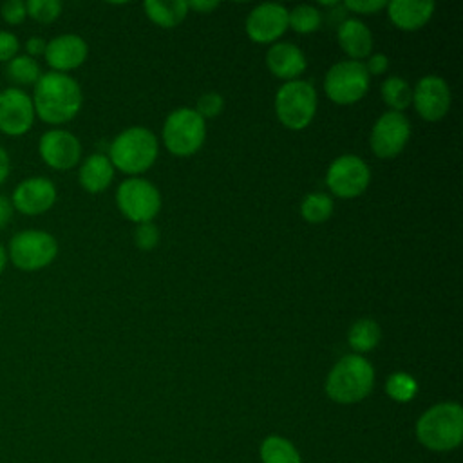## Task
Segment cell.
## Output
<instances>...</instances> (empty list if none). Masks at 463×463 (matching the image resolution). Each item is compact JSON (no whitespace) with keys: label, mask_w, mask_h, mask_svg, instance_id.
<instances>
[{"label":"cell","mask_w":463,"mask_h":463,"mask_svg":"<svg viewBox=\"0 0 463 463\" xmlns=\"http://www.w3.org/2000/svg\"><path fill=\"white\" fill-rule=\"evenodd\" d=\"M34 114L51 125L71 121L81 109V89L74 78L63 72H45L34 83Z\"/></svg>","instance_id":"obj_1"},{"label":"cell","mask_w":463,"mask_h":463,"mask_svg":"<svg viewBox=\"0 0 463 463\" xmlns=\"http://www.w3.org/2000/svg\"><path fill=\"white\" fill-rule=\"evenodd\" d=\"M373 383V365L360 354H347L331 369L326 382V392L338 403H356L371 392Z\"/></svg>","instance_id":"obj_2"},{"label":"cell","mask_w":463,"mask_h":463,"mask_svg":"<svg viewBox=\"0 0 463 463\" xmlns=\"http://www.w3.org/2000/svg\"><path fill=\"white\" fill-rule=\"evenodd\" d=\"M418 439L432 450H450L463 438V411L454 402L430 407L416 423Z\"/></svg>","instance_id":"obj_3"},{"label":"cell","mask_w":463,"mask_h":463,"mask_svg":"<svg viewBox=\"0 0 463 463\" xmlns=\"http://www.w3.org/2000/svg\"><path fill=\"white\" fill-rule=\"evenodd\" d=\"M109 161L125 174H141L148 170L157 157V139L143 127L123 130L110 145Z\"/></svg>","instance_id":"obj_4"},{"label":"cell","mask_w":463,"mask_h":463,"mask_svg":"<svg viewBox=\"0 0 463 463\" xmlns=\"http://www.w3.org/2000/svg\"><path fill=\"white\" fill-rule=\"evenodd\" d=\"M275 112L280 123L291 130L306 128L317 112V92L309 81L284 83L275 98Z\"/></svg>","instance_id":"obj_5"},{"label":"cell","mask_w":463,"mask_h":463,"mask_svg":"<svg viewBox=\"0 0 463 463\" xmlns=\"http://www.w3.org/2000/svg\"><path fill=\"white\" fill-rule=\"evenodd\" d=\"M58 253L56 239L43 230H24L11 237L7 259L22 271H36L49 266Z\"/></svg>","instance_id":"obj_6"},{"label":"cell","mask_w":463,"mask_h":463,"mask_svg":"<svg viewBox=\"0 0 463 463\" xmlns=\"http://www.w3.org/2000/svg\"><path fill=\"white\" fill-rule=\"evenodd\" d=\"M206 137L204 119L194 109H177L168 114L163 127V141L174 156L195 154Z\"/></svg>","instance_id":"obj_7"},{"label":"cell","mask_w":463,"mask_h":463,"mask_svg":"<svg viewBox=\"0 0 463 463\" xmlns=\"http://www.w3.org/2000/svg\"><path fill=\"white\" fill-rule=\"evenodd\" d=\"M324 89L327 98L338 105L356 103L369 89V72L362 61H338L327 71Z\"/></svg>","instance_id":"obj_8"},{"label":"cell","mask_w":463,"mask_h":463,"mask_svg":"<svg viewBox=\"0 0 463 463\" xmlns=\"http://www.w3.org/2000/svg\"><path fill=\"white\" fill-rule=\"evenodd\" d=\"M116 203L127 219L143 224L150 222L159 212L161 195L152 183L141 177H130L119 184Z\"/></svg>","instance_id":"obj_9"},{"label":"cell","mask_w":463,"mask_h":463,"mask_svg":"<svg viewBox=\"0 0 463 463\" xmlns=\"http://www.w3.org/2000/svg\"><path fill=\"white\" fill-rule=\"evenodd\" d=\"M371 181L369 166L358 156H340L336 157L326 175V183L329 190L338 197H356L365 192Z\"/></svg>","instance_id":"obj_10"},{"label":"cell","mask_w":463,"mask_h":463,"mask_svg":"<svg viewBox=\"0 0 463 463\" xmlns=\"http://www.w3.org/2000/svg\"><path fill=\"white\" fill-rule=\"evenodd\" d=\"M34 107L27 92L18 87L0 89V132L5 136H22L34 123Z\"/></svg>","instance_id":"obj_11"},{"label":"cell","mask_w":463,"mask_h":463,"mask_svg":"<svg viewBox=\"0 0 463 463\" xmlns=\"http://www.w3.org/2000/svg\"><path fill=\"white\" fill-rule=\"evenodd\" d=\"M411 136L409 119L402 112H385L374 123L371 132V148L382 159L396 157Z\"/></svg>","instance_id":"obj_12"},{"label":"cell","mask_w":463,"mask_h":463,"mask_svg":"<svg viewBox=\"0 0 463 463\" xmlns=\"http://www.w3.org/2000/svg\"><path fill=\"white\" fill-rule=\"evenodd\" d=\"M40 157L54 170H69L78 165L81 156V145L78 137L67 130H47L38 143Z\"/></svg>","instance_id":"obj_13"},{"label":"cell","mask_w":463,"mask_h":463,"mask_svg":"<svg viewBox=\"0 0 463 463\" xmlns=\"http://www.w3.org/2000/svg\"><path fill=\"white\" fill-rule=\"evenodd\" d=\"M11 203L24 215L45 213L56 203V186L47 177L24 179L13 190Z\"/></svg>","instance_id":"obj_14"},{"label":"cell","mask_w":463,"mask_h":463,"mask_svg":"<svg viewBox=\"0 0 463 463\" xmlns=\"http://www.w3.org/2000/svg\"><path fill=\"white\" fill-rule=\"evenodd\" d=\"M412 103L423 119L438 121L450 107L449 85L438 76H425L412 90Z\"/></svg>","instance_id":"obj_15"},{"label":"cell","mask_w":463,"mask_h":463,"mask_svg":"<svg viewBox=\"0 0 463 463\" xmlns=\"http://www.w3.org/2000/svg\"><path fill=\"white\" fill-rule=\"evenodd\" d=\"M288 29V11L280 4H260L246 18V33L257 43L275 42Z\"/></svg>","instance_id":"obj_16"},{"label":"cell","mask_w":463,"mask_h":463,"mask_svg":"<svg viewBox=\"0 0 463 463\" xmlns=\"http://www.w3.org/2000/svg\"><path fill=\"white\" fill-rule=\"evenodd\" d=\"M89 54L85 40L78 34H60L47 42L45 61L54 72H67L80 67Z\"/></svg>","instance_id":"obj_17"},{"label":"cell","mask_w":463,"mask_h":463,"mask_svg":"<svg viewBox=\"0 0 463 463\" xmlns=\"http://www.w3.org/2000/svg\"><path fill=\"white\" fill-rule=\"evenodd\" d=\"M266 63L273 76L288 81H293L306 69V58L302 51L289 42L271 45L266 54Z\"/></svg>","instance_id":"obj_18"},{"label":"cell","mask_w":463,"mask_h":463,"mask_svg":"<svg viewBox=\"0 0 463 463\" xmlns=\"http://www.w3.org/2000/svg\"><path fill=\"white\" fill-rule=\"evenodd\" d=\"M434 13V4L427 0H392L387 4L391 22L403 31H416L423 27Z\"/></svg>","instance_id":"obj_19"},{"label":"cell","mask_w":463,"mask_h":463,"mask_svg":"<svg viewBox=\"0 0 463 463\" xmlns=\"http://www.w3.org/2000/svg\"><path fill=\"white\" fill-rule=\"evenodd\" d=\"M338 43L347 56L360 61V58L371 54L373 36L365 24L356 18H347L338 25Z\"/></svg>","instance_id":"obj_20"},{"label":"cell","mask_w":463,"mask_h":463,"mask_svg":"<svg viewBox=\"0 0 463 463\" xmlns=\"http://www.w3.org/2000/svg\"><path fill=\"white\" fill-rule=\"evenodd\" d=\"M78 177H80V184L87 192L98 194L110 184L114 177V166L109 161V157H105L103 154H92L83 161Z\"/></svg>","instance_id":"obj_21"},{"label":"cell","mask_w":463,"mask_h":463,"mask_svg":"<svg viewBox=\"0 0 463 463\" xmlns=\"http://www.w3.org/2000/svg\"><path fill=\"white\" fill-rule=\"evenodd\" d=\"M145 11L148 18L165 29L179 25L186 16V2L183 0H148L145 2Z\"/></svg>","instance_id":"obj_22"},{"label":"cell","mask_w":463,"mask_h":463,"mask_svg":"<svg viewBox=\"0 0 463 463\" xmlns=\"http://www.w3.org/2000/svg\"><path fill=\"white\" fill-rule=\"evenodd\" d=\"M42 74L43 72H42L38 61L27 54H16L5 65V76L9 78V81L13 85H18V87L34 85Z\"/></svg>","instance_id":"obj_23"},{"label":"cell","mask_w":463,"mask_h":463,"mask_svg":"<svg viewBox=\"0 0 463 463\" xmlns=\"http://www.w3.org/2000/svg\"><path fill=\"white\" fill-rule=\"evenodd\" d=\"M262 463H300V456L291 441L280 436H268L260 445Z\"/></svg>","instance_id":"obj_24"},{"label":"cell","mask_w":463,"mask_h":463,"mask_svg":"<svg viewBox=\"0 0 463 463\" xmlns=\"http://www.w3.org/2000/svg\"><path fill=\"white\" fill-rule=\"evenodd\" d=\"M347 340L356 353H367L380 342V326L371 318H362L353 324Z\"/></svg>","instance_id":"obj_25"},{"label":"cell","mask_w":463,"mask_h":463,"mask_svg":"<svg viewBox=\"0 0 463 463\" xmlns=\"http://www.w3.org/2000/svg\"><path fill=\"white\" fill-rule=\"evenodd\" d=\"M382 98L392 112H400L412 103V90L405 80L391 76L382 83Z\"/></svg>","instance_id":"obj_26"},{"label":"cell","mask_w":463,"mask_h":463,"mask_svg":"<svg viewBox=\"0 0 463 463\" xmlns=\"http://www.w3.org/2000/svg\"><path fill=\"white\" fill-rule=\"evenodd\" d=\"M331 212H333V201L329 195L322 192L309 194L300 204V213L307 222H324L329 219Z\"/></svg>","instance_id":"obj_27"},{"label":"cell","mask_w":463,"mask_h":463,"mask_svg":"<svg viewBox=\"0 0 463 463\" xmlns=\"http://www.w3.org/2000/svg\"><path fill=\"white\" fill-rule=\"evenodd\" d=\"M320 13L313 5H297L291 13H288V25L293 31L309 34L320 27Z\"/></svg>","instance_id":"obj_28"},{"label":"cell","mask_w":463,"mask_h":463,"mask_svg":"<svg viewBox=\"0 0 463 463\" xmlns=\"http://www.w3.org/2000/svg\"><path fill=\"white\" fill-rule=\"evenodd\" d=\"M416 380L407 373H394L385 382L387 394L396 402H411L416 394Z\"/></svg>","instance_id":"obj_29"},{"label":"cell","mask_w":463,"mask_h":463,"mask_svg":"<svg viewBox=\"0 0 463 463\" xmlns=\"http://www.w3.org/2000/svg\"><path fill=\"white\" fill-rule=\"evenodd\" d=\"M27 16L40 22L51 24L61 14V2L58 0H29L25 2Z\"/></svg>","instance_id":"obj_30"},{"label":"cell","mask_w":463,"mask_h":463,"mask_svg":"<svg viewBox=\"0 0 463 463\" xmlns=\"http://www.w3.org/2000/svg\"><path fill=\"white\" fill-rule=\"evenodd\" d=\"M224 107V99L221 94L217 92H206L197 99V109L195 112L206 119V118H217L222 112Z\"/></svg>","instance_id":"obj_31"},{"label":"cell","mask_w":463,"mask_h":463,"mask_svg":"<svg viewBox=\"0 0 463 463\" xmlns=\"http://www.w3.org/2000/svg\"><path fill=\"white\" fill-rule=\"evenodd\" d=\"M0 14L4 18L5 24L9 25H18L27 18V9H25V2L22 0H9L4 2L0 7Z\"/></svg>","instance_id":"obj_32"},{"label":"cell","mask_w":463,"mask_h":463,"mask_svg":"<svg viewBox=\"0 0 463 463\" xmlns=\"http://www.w3.org/2000/svg\"><path fill=\"white\" fill-rule=\"evenodd\" d=\"M159 241V230L152 222H143L136 230V244L141 250H152Z\"/></svg>","instance_id":"obj_33"},{"label":"cell","mask_w":463,"mask_h":463,"mask_svg":"<svg viewBox=\"0 0 463 463\" xmlns=\"http://www.w3.org/2000/svg\"><path fill=\"white\" fill-rule=\"evenodd\" d=\"M20 49L18 38L9 31H0V61H11Z\"/></svg>","instance_id":"obj_34"},{"label":"cell","mask_w":463,"mask_h":463,"mask_svg":"<svg viewBox=\"0 0 463 463\" xmlns=\"http://www.w3.org/2000/svg\"><path fill=\"white\" fill-rule=\"evenodd\" d=\"M345 9L354 11V13H362V14H373L383 7H387L385 0H347L344 4Z\"/></svg>","instance_id":"obj_35"},{"label":"cell","mask_w":463,"mask_h":463,"mask_svg":"<svg viewBox=\"0 0 463 463\" xmlns=\"http://www.w3.org/2000/svg\"><path fill=\"white\" fill-rule=\"evenodd\" d=\"M364 65H365L369 74H383L387 71V67H389V60H387L385 54L376 52V54H371L369 61L364 63Z\"/></svg>","instance_id":"obj_36"},{"label":"cell","mask_w":463,"mask_h":463,"mask_svg":"<svg viewBox=\"0 0 463 463\" xmlns=\"http://www.w3.org/2000/svg\"><path fill=\"white\" fill-rule=\"evenodd\" d=\"M45 47H47V42L42 36H31L25 42V51H27V56H31V58L43 56L45 54Z\"/></svg>","instance_id":"obj_37"},{"label":"cell","mask_w":463,"mask_h":463,"mask_svg":"<svg viewBox=\"0 0 463 463\" xmlns=\"http://www.w3.org/2000/svg\"><path fill=\"white\" fill-rule=\"evenodd\" d=\"M13 213H14V208H13L11 199H7L5 195L0 194V230L11 222Z\"/></svg>","instance_id":"obj_38"},{"label":"cell","mask_w":463,"mask_h":463,"mask_svg":"<svg viewBox=\"0 0 463 463\" xmlns=\"http://www.w3.org/2000/svg\"><path fill=\"white\" fill-rule=\"evenodd\" d=\"M9 170H11V159H9V154L5 152V148H4V146H0V184L7 179Z\"/></svg>","instance_id":"obj_39"},{"label":"cell","mask_w":463,"mask_h":463,"mask_svg":"<svg viewBox=\"0 0 463 463\" xmlns=\"http://www.w3.org/2000/svg\"><path fill=\"white\" fill-rule=\"evenodd\" d=\"M186 7H192L199 13H210L212 9L219 7V2H206V0H194V2H186Z\"/></svg>","instance_id":"obj_40"},{"label":"cell","mask_w":463,"mask_h":463,"mask_svg":"<svg viewBox=\"0 0 463 463\" xmlns=\"http://www.w3.org/2000/svg\"><path fill=\"white\" fill-rule=\"evenodd\" d=\"M5 266H7V250L0 244V275L4 273Z\"/></svg>","instance_id":"obj_41"}]
</instances>
